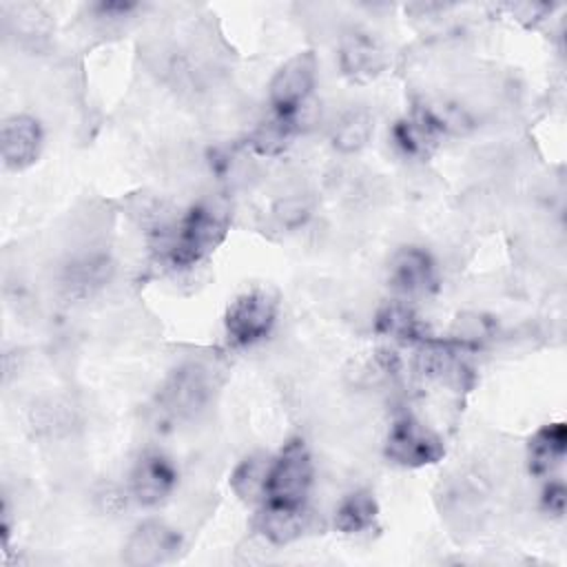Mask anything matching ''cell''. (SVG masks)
Segmentation results:
<instances>
[{
	"label": "cell",
	"mask_w": 567,
	"mask_h": 567,
	"mask_svg": "<svg viewBox=\"0 0 567 567\" xmlns=\"http://www.w3.org/2000/svg\"><path fill=\"white\" fill-rule=\"evenodd\" d=\"M226 217L206 204H195L173 226L166 237L164 255L175 268H188L213 252L226 235Z\"/></svg>",
	"instance_id": "obj_1"
},
{
	"label": "cell",
	"mask_w": 567,
	"mask_h": 567,
	"mask_svg": "<svg viewBox=\"0 0 567 567\" xmlns=\"http://www.w3.org/2000/svg\"><path fill=\"white\" fill-rule=\"evenodd\" d=\"M312 485V458L301 439L288 441L277 456H272L266 498L268 505L306 507V498Z\"/></svg>",
	"instance_id": "obj_2"
},
{
	"label": "cell",
	"mask_w": 567,
	"mask_h": 567,
	"mask_svg": "<svg viewBox=\"0 0 567 567\" xmlns=\"http://www.w3.org/2000/svg\"><path fill=\"white\" fill-rule=\"evenodd\" d=\"M317 82V58L312 51H301L288 58L268 84V100L272 113L297 117L308 102Z\"/></svg>",
	"instance_id": "obj_3"
},
{
	"label": "cell",
	"mask_w": 567,
	"mask_h": 567,
	"mask_svg": "<svg viewBox=\"0 0 567 567\" xmlns=\"http://www.w3.org/2000/svg\"><path fill=\"white\" fill-rule=\"evenodd\" d=\"M277 319V301L266 290H248L239 295L226 310L224 328L235 346H252L266 339Z\"/></svg>",
	"instance_id": "obj_4"
},
{
	"label": "cell",
	"mask_w": 567,
	"mask_h": 567,
	"mask_svg": "<svg viewBox=\"0 0 567 567\" xmlns=\"http://www.w3.org/2000/svg\"><path fill=\"white\" fill-rule=\"evenodd\" d=\"M445 447L441 439L414 416H399L385 439V456L401 467H425L441 461Z\"/></svg>",
	"instance_id": "obj_5"
},
{
	"label": "cell",
	"mask_w": 567,
	"mask_h": 567,
	"mask_svg": "<svg viewBox=\"0 0 567 567\" xmlns=\"http://www.w3.org/2000/svg\"><path fill=\"white\" fill-rule=\"evenodd\" d=\"M210 390V372L202 363H184L164 383L159 408L173 419H190L206 408Z\"/></svg>",
	"instance_id": "obj_6"
},
{
	"label": "cell",
	"mask_w": 567,
	"mask_h": 567,
	"mask_svg": "<svg viewBox=\"0 0 567 567\" xmlns=\"http://www.w3.org/2000/svg\"><path fill=\"white\" fill-rule=\"evenodd\" d=\"M179 547L182 538L173 527L159 520H144L126 538L122 558L131 567H151L175 558Z\"/></svg>",
	"instance_id": "obj_7"
},
{
	"label": "cell",
	"mask_w": 567,
	"mask_h": 567,
	"mask_svg": "<svg viewBox=\"0 0 567 567\" xmlns=\"http://www.w3.org/2000/svg\"><path fill=\"white\" fill-rule=\"evenodd\" d=\"M177 485V470L159 452H146L142 454L133 470H131V496L144 505V507H155L164 503Z\"/></svg>",
	"instance_id": "obj_8"
},
{
	"label": "cell",
	"mask_w": 567,
	"mask_h": 567,
	"mask_svg": "<svg viewBox=\"0 0 567 567\" xmlns=\"http://www.w3.org/2000/svg\"><path fill=\"white\" fill-rule=\"evenodd\" d=\"M390 286L403 297H425L436 288L432 257L416 246H405L390 259Z\"/></svg>",
	"instance_id": "obj_9"
},
{
	"label": "cell",
	"mask_w": 567,
	"mask_h": 567,
	"mask_svg": "<svg viewBox=\"0 0 567 567\" xmlns=\"http://www.w3.org/2000/svg\"><path fill=\"white\" fill-rule=\"evenodd\" d=\"M0 151L9 168H29L42 151V128L31 115H11L0 128Z\"/></svg>",
	"instance_id": "obj_10"
},
{
	"label": "cell",
	"mask_w": 567,
	"mask_h": 567,
	"mask_svg": "<svg viewBox=\"0 0 567 567\" xmlns=\"http://www.w3.org/2000/svg\"><path fill=\"white\" fill-rule=\"evenodd\" d=\"M339 66H341V73L352 82H359V84L372 82L385 66L383 49L372 35L352 31L341 40Z\"/></svg>",
	"instance_id": "obj_11"
},
{
	"label": "cell",
	"mask_w": 567,
	"mask_h": 567,
	"mask_svg": "<svg viewBox=\"0 0 567 567\" xmlns=\"http://www.w3.org/2000/svg\"><path fill=\"white\" fill-rule=\"evenodd\" d=\"M255 532L261 534L272 545H288L303 536L308 529L306 507H281L261 503L255 514Z\"/></svg>",
	"instance_id": "obj_12"
},
{
	"label": "cell",
	"mask_w": 567,
	"mask_h": 567,
	"mask_svg": "<svg viewBox=\"0 0 567 567\" xmlns=\"http://www.w3.org/2000/svg\"><path fill=\"white\" fill-rule=\"evenodd\" d=\"M567 430L565 423L543 425L529 441V470L534 474H549L565 458Z\"/></svg>",
	"instance_id": "obj_13"
},
{
	"label": "cell",
	"mask_w": 567,
	"mask_h": 567,
	"mask_svg": "<svg viewBox=\"0 0 567 567\" xmlns=\"http://www.w3.org/2000/svg\"><path fill=\"white\" fill-rule=\"evenodd\" d=\"M270 463H272V456L268 454H250L235 467L230 476V487L244 503H250V505L264 503Z\"/></svg>",
	"instance_id": "obj_14"
},
{
	"label": "cell",
	"mask_w": 567,
	"mask_h": 567,
	"mask_svg": "<svg viewBox=\"0 0 567 567\" xmlns=\"http://www.w3.org/2000/svg\"><path fill=\"white\" fill-rule=\"evenodd\" d=\"M379 514L377 498L368 489H354L341 498L334 512V527L343 534L368 532Z\"/></svg>",
	"instance_id": "obj_15"
},
{
	"label": "cell",
	"mask_w": 567,
	"mask_h": 567,
	"mask_svg": "<svg viewBox=\"0 0 567 567\" xmlns=\"http://www.w3.org/2000/svg\"><path fill=\"white\" fill-rule=\"evenodd\" d=\"M374 120L372 113L363 106H352L350 111L341 113V117L332 126V146L341 153H357L363 148L372 135Z\"/></svg>",
	"instance_id": "obj_16"
},
{
	"label": "cell",
	"mask_w": 567,
	"mask_h": 567,
	"mask_svg": "<svg viewBox=\"0 0 567 567\" xmlns=\"http://www.w3.org/2000/svg\"><path fill=\"white\" fill-rule=\"evenodd\" d=\"M295 124H297V117L272 113V117L261 122L248 135V146L259 155H268V157L279 155L288 146V142L295 133Z\"/></svg>",
	"instance_id": "obj_17"
},
{
	"label": "cell",
	"mask_w": 567,
	"mask_h": 567,
	"mask_svg": "<svg viewBox=\"0 0 567 567\" xmlns=\"http://www.w3.org/2000/svg\"><path fill=\"white\" fill-rule=\"evenodd\" d=\"M377 330L399 341H416L421 337L419 321L403 303H388L377 315Z\"/></svg>",
	"instance_id": "obj_18"
},
{
	"label": "cell",
	"mask_w": 567,
	"mask_h": 567,
	"mask_svg": "<svg viewBox=\"0 0 567 567\" xmlns=\"http://www.w3.org/2000/svg\"><path fill=\"white\" fill-rule=\"evenodd\" d=\"M272 215L284 228H299L310 217V204L301 195H288L272 206Z\"/></svg>",
	"instance_id": "obj_19"
},
{
	"label": "cell",
	"mask_w": 567,
	"mask_h": 567,
	"mask_svg": "<svg viewBox=\"0 0 567 567\" xmlns=\"http://www.w3.org/2000/svg\"><path fill=\"white\" fill-rule=\"evenodd\" d=\"M565 485L558 481H551L545 492H543V507L554 514V516H563L565 514Z\"/></svg>",
	"instance_id": "obj_20"
}]
</instances>
